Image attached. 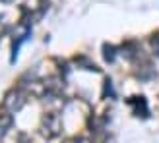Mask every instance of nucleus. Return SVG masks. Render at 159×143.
I'll return each instance as SVG.
<instances>
[{
  "label": "nucleus",
  "mask_w": 159,
  "mask_h": 143,
  "mask_svg": "<svg viewBox=\"0 0 159 143\" xmlns=\"http://www.w3.org/2000/svg\"><path fill=\"white\" fill-rule=\"evenodd\" d=\"M25 105V95L20 89H12L10 93H6L4 97V108H8L10 112H18V110Z\"/></svg>",
  "instance_id": "1"
},
{
  "label": "nucleus",
  "mask_w": 159,
  "mask_h": 143,
  "mask_svg": "<svg viewBox=\"0 0 159 143\" xmlns=\"http://www.w3.org/2000/svg\"><path fill=\"white\" fill-rule=\"evenodd\" d=\"M12 122H14L12 114H8V112H2V114H0V137L6 136V132L12 128Z\"/></svg>",
  "instance_id": "2"
},
{
  "label": "nucleus",
  "mask_w": 159,
  "mask_h": 143,
  "mask_svg": "<svg viewBox=\"0 0 159 143\" xmlns=\"http://www.w3.org/2000/svg\"><path fill=\"white\" fill-rule=\"evenodd\" d=\"M66 143H89V141H85V139H70Z\"/></svg>",
  "instance_id": "3"
},
{
  "label": "nucleus",
  "mask_w": 159,
  "mask_h": 143,
  "mask_svg": "<svg viewBox=\"0 0 159 143\" xmlns=\"http://www.w3.org/2000/svg\"><path fill=\"white\" fill-rule=\"evenodd\" d=\"M4 2H12V0H4Z\"/></svg>",
  "instance_id": "4"
}]
</instances>
